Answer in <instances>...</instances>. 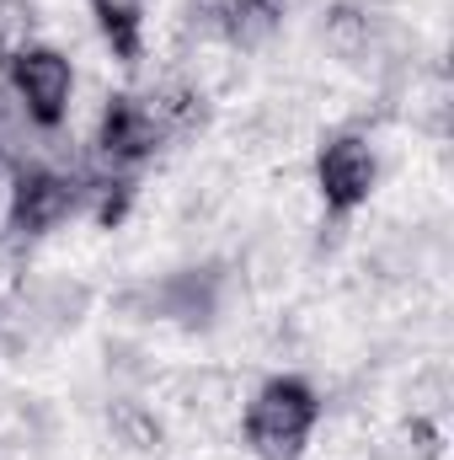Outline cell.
<instances>
[{"label":"cell","instance_id":"cell-8","mask_svg":"<svg viewBox=\"0 0 454 460\" xmlns=\"http://www.w3.org/2000/svg\"><path fill=\"white\" fill-rule=\"evenodd\" d=\"M327 43L337 49L342 59H353V54H358V49L369 43V22H363V16H358L353 5H337V11L327 16Z\"/></svg>","mask_w":454,"mask_h":460},{"label":"cell","instance_id":"cell-1","mask_svg":"<svg viewBox=\"0 0 454 460\" xmlns=\"http://www.w3.org/2000/svg\"><path fill=\"white\" fill-rule=\"evenodd\" d=\"M316 418H321V402L305 380H294V375L267 380L246 407V445L262 460H300Z\"/></svg>","mask_w":454,"mask_h":460},{"label":"cell","instance_id":"cell-4","mask_svg":"<svg viewBox=\"0 0 454 460\" xmlns=\"http://www.w3.org/2000/svg\"><path fill=\"white\" fill-rule=\"evenodd\" d=\"M171 128L161 123V113L139 97H113L102 108V123H97V155L108 166H134L144 155H155V145L166 139Z\"/></svg>","mask_w":454,"mask_h":460},{"label":"cell","instance_id":"cell-5","mask_svg":"<svg viewBox=\"0 0 454 460\" xmlns=\"http://www.w3.org/2000/svg\"><path fill=\"white\" fill-rule=\"evenodd\" d=\"M75 199H81V188L70 177H59V172H22L11 182V199H5V226L38 235V230L59 226L75 209Z\"/></svg>","mask_w":454,"mask_h":460},{"label":"cell","instance_id":"cell-10","mask_svg":"<svg viewBox=\"0 0 454 460\" xmlns=\"http://www.w3.org/2000/svg\"><path fill=\"white\" fill-rule=\"evenodd\" d=\"M128 209V182H102V204H97V220L102 226H118Z\"/></svg>","mask_w":454,"mask_h":460},{"label":"cell","instance_id":"cell-3","mask_svg":"<svg viewBox=\"0 0 454 460\" xmlns=\"http://www.w3.org/2000/svg\"><path fill=\"white\" fill-rule=\"evenodd\" d=\"M11 86L22 97V113L32 118L38 128H54L65 108H70V92H75V70L59 49H38L27 43L16 59H11Z\"/></svg>","mask_w":454,"mask_h":460},{"label":"cell","instance_id":"cell-7","mask_svg":"<svg viewBox=\"0 0 454 460\" xmlns=\"http://www.w3.org/2000/svg\"><path fill=\"white\" fill-rule=\"evenodd\" d=\"M284 5L289 0H225V11H220V32H225L230 43H240V49H251V43H262L278 22H284Z\"/></svg>","mask_w":454,"mask_h":460},{"label":"cell","instance_id":"cell-9","mask_svg":"<svg viewBox=\"0 0 454 460\" xmlns=\"http://www.w3.org/2000/svg\"><path fill=\"white\" fill-rule=\"evenodd\" d=\"M27 32H32V16L22 5H0V59L5 65L27 49Z\"/></svg>","mask_w":454,"mask_h":460},{"label":"cell","instance_id":"cell-2","mask_svg":"<svg viewBox=\"0 0 454 460\" xmlns=\"http://www.w3.org/2000/svg\"><path fill=\"white\" fill-rule=\"evenodd\" d=\"M374 177H380V161H374V145H369L358 128L332 134V139L321 145V155H316L321 199H327V209H337V215H353L358 204H369Z\"/></svg>","mask_w":454,"mask_h":460},{"label":"cell","instance_id":"cell-6","mask_svg":"<svg viewBox=\"0 0 454 460\" xmlns=\"http://www.w3.org/2000/svg\"><path fill=\"white\" fill-rule=\"evenodd\" d=\"M92 11H97V27L118 54V65L134 70L144 54V0H92Z\"/></svg>","mask_w":454,"mask_h":460}]
</instances>
